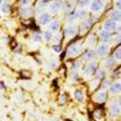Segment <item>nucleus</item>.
I'll list each match as a JSON object with an SVG mask.
<instances>
[{
	"label": "nucleus",
	"mask_w": 121,
	"mask_h": 121,
	"mask_svg": "<svg viewBox=\"0 0 121 121\" xmlns=\"http://www.w3.org/2000/svg\"><path fill=\"white\" fill-rule=\"evenodd\" d=\"M51 1V0H38V10H44L47 5H48V3Z\"/></svg>",
	"instance_id": "26"
},
{
	"label": "nucleus",
	"mask_w": 121,
	"mask_h": 121,
	"mask_svg": "<svg viewBox=\"0 0 121 121\" xmlns=\"http://www.w3.org/2000/svg\"><path fill=\"white\" fill-rule=\"evenodd\" d=\"M74 98L78 100V102H84V99H85V93H84V91L82 90H75L74 91Z\"/></svg>",
	"instance_id": "21"
},
{
	"label": "nucleus",
	"mask_w": 121,
	"mask_h": 121,
	"mask_svg": "<svg viewBox=\"0 0 121 121\" xmlns=\"http://www.w3.org/2000/svg\"><path fill=\"white\" fill-rule=\"evenodd\" d=\"M120 18H121V13H120V10H113L112 12L109 13V19L119 23L120 22Z\"/></svg>",
	"instance_id": "17"
},
{
	"label": "nucleus",
	"mask_w": 121,
	"mask_h": 121,
	"mask_svg": "<svg viewBox=\"0 0 121 121\" xmlns=\"http://www.w3.org/2000/svg\"><path fill=\"white\" fill-rule=\"evenodd\" d=\"M0 12H1L3 15H9L11 13V5H10V3H3L1 5H0Z\"/></svg>",
	"instance_id": "19"
},
{
	"label": "nucleus",
	"mask_w": 121,
	"mask_h": 121,
	"mask_svg": "<svg viewBox=\"0 0 121 121\" xmlns=\"http://www.w3.org/2000/svg\"><path fill=\"white\" fill-rule=\"evenodd\" d=\"M116 1H117V0H116Z\"/></svg>",
	"instance_id": "42"
},
{
	"label": "nucleus",
	"mask_w": 121,
	"mask_h": 121,
	"mask_svg": "<svg viewBox=\"0 0 121 121\" xmlns=\"http://www.w3.org/2000/svg\"><path fill=\"white\" fill-rule=\"evenodd\" d=\"M120 56H121V51H120V45H119V46H117V48H116V52H115V56L113 55V57L115 58V60H116V62H120V58H121Z\"/></svg>",
	"instance_id": "33"
},
{
	"label": "nucleus",
	"mask_w": 121,
	"mask_h": 121,
	"mask_svg": "<svg viewBox=\"0 0 121 121\" xmlns=\"http://www.w3.org/2000/svg\"><path fill=\"white\" fill-rule=\"evenodd\" d=\"M30 3H32V0H19L21 6H30Z\"/></svg>",
	"instance_id": "36"
},
{
	"label": "nucleus",
	"mask_w": 121,
	"mask_h": 121,
	"mask_svg": "<svg viewBox=\"0 0 121 121\" xmlns=\"http://www.w3.org/2000/svg\"><path fill=\"white\" fill-rule=\"evenodd\" d=\"M52 50H53L55 53H60V52L63 51V46L60 45V44H55V45L52 46Z\"/></svg>",
	"instance_id": "28"
},
{
	"label": "nucleus",
	"mask_w": 121,
	"mask_h": 121,
	"mask_svg": "<svg viewBox=\"0 0 121 121\" xmlns=\"http://www.w3.org/2000/svg\"><path fill=\"white\" fill-rule=\"evenodd\" d=\"M79 80V73H78V70H73L72 73H70L69 75V81L70 82H76Z\"/></svg>",
	"instance_id": "25"
},
{
	"label": "nucleus",
	"mask_w": 121,
	"mask_h": 121,
	"mask_svg": "<svg viewBox=\"0 0 121 121\" xmlns=\"http://www.w3.org/2000/svg\"><path fill=\"white\" fill-rule=\"evenodd\" d=\"M63 6H64L63 0H53V1L50 4V6H48V12L51 15H56L63 9Z\"/></svg>",
	"instance_id": "4"
},
{
	"label": "nucleus",
	"mask_w": 121,
	"mask_h": 121,
	"mask_svg": "<svg viewBox=\"0 0 121 121\" xmlns=\"http://www.w3.org/2000/svg\"><path fill=\"white\" fill-rule=\"evenodd\" d=\"M32 12H33V9L30 6H21V9H19V13H21V16L27 17V18L30 16Z\"/></svg>",
	"instance_id": "18"
},
{
	"label": "nucleus",
	"mask_w": 121,
	"mask_h": 121,
	"mask_svg": "<svg viewBox=\"0 0 121 121\" xmlns=\"http://www.w3.org/2000/svg\"><path fill=\"white\" fill-rule=\"evenodd\" d=\"M48 26H50V30H51L52 33H58L59 29H60V22H59V19H52Z\"/></svg>",
	"instance_id": "15"
},
{
	"label": "nucleus",
	"mask_w": 121,
	"mask_h": 121,
	"mask_svg": "<svg viewBox=\"0 0 121 121\" xmlns=\"http://www.w3.org/2000/svg\"><path fill=\"white\" fill-rule=\"evenodd\" d=\"M113 38V34L110 33V32H105V30H102V32L99 33V39H100V41L102 43H110V40H112Z\"/></svg>",
	"instance_id": "12"
},
{
	"label": "nucleus",
	"mask_w": 121,
	"mask_h": 121,
	"mask_svg": "<svg viewBox=\"0 0 121 121\" xmlns=\"http://www.w3.org/2000/svg\"><path fill=\"white\" fill-rule=\"evenodd\" d=\"M78 18L79 19H85L86 17H87V11L85 9H80V10H78Z\"/></svg>",
	"instance_id": "27"
},
{
	"label": "nucleus",
	"mask_w": 121,
	"mask_h": 121,
	"mask_svg": "<svg viewBox=\"0 0 121 121\" xmlns=\"http://www.w3.org/2000/svg\"><path fill=\"white\" fill-rule=\"evenodd\" d=\"M96 19H97V18L93 17V16H90V17L82 19V22L80 23V27L78 28V32H80V33H86L87 30H90L91 28H92V26L96 23Z\"/></svg>",
	"instance_id": "1"
},
{
	"label": "nucleus",
	"mask_w": 121,
	"mask_h": 121,
	"mask_svg": "<svg viewBox=\"0 0 121 121\" xmlns=\"http://www.w3.org/2000/svg\"><path fill=\"white\" fill-rule=\"evenodd\" d=\"M116 44H117V46L120 45V33H117V35H116Z\"/></svg>",
	"instance_id": "38"
},
{
	"label": "nucleus",
	"mask_w": 121,
	"mask_h": 121,
	"mask_svg": "<svg viewBox=\"0 0 121 121\" xmlns=\"http://www.w3.org/2000/svg\"><path fill=\"white\" fill-rule=\"evenodd\" d=\"M3 90H5V84L3 81H0V91H3Z\"/></svg>",
	"instance_id": "39"
},
{
	"label": "nucleus",
	"mask_w": 121,
	"mask_h": 121,
	"mask_svg": "<svg viewBox=\"0 0 121 121\" xmlns=\"http://www.w3.org/2000/svg\"><path fill=\"white\" fill-rule=\"evenodd\" d=\"M32 39H33V41H35V43H43V41H44L43 34L40 33V32H35V33L32 35Z\"/></svg>",
	"instance_id": "24"
},
{
	"label": "nucleus",
	"mask_w": 121,
	"mask_h": 121,
	"mask_svg": "<svg viewBox=\"0 0 121 121\" xmlns=\"http://www.w3.org/2000/svg\"><path fill=\"white\" fill-rule=\"evenodd\" d=\"M115 63H116V60L113 56H109L104 59V67L105 68H113L115 65Z\"/></svg>",
	"instance_id": "22"
},
{
	"label": "nucleus",
	"mask_w": 121,
	"mask_h": 121,
	"mask_svg": "<svg viewBox=\"0 0 121 121\" xmlns=\"http://www.w3.org/2000/svg\"><path fill=\"white\" fill-rule=\"evenodd\" d=\"M108 90L110 91V93H113V95H117V93H120V90H121V84H120V81L112 82Z\"/></svg>",
	"instance_id": "14"
},
{
	"label": "nucleus",
	"mask_w": 121,
	"mask_h": 121,
	"mask_svg": "<svg viewBox=\"0 0 121 121\" xmlns=\"http://www.w3.org/2000/svg\"><path fill=\"white\" fill-rule=\"evenodd\" d=\"M109 113H110V116L112 117H117L121 113V110H120V103L116 102L114 104H112V107H110L109 109Z\"/></svg>",
	"instance_id": "10"
},
{
	"label": "nucleus",
	"mask_w": 121,
	"mask_h": 121,
	"mask_svg": "<svg viewBox=\"0 0 121 121\" xmlns=\"http://www.w3.org/2000/svg\"><path fill=\"white\" fill-rule=\"evenodd\" d=\"M105 74H107V72H105L104 68H97L96 73H95V79L98 80V81H102L105 78Z\"/></svg>",
	"instance_id": "16"
},
{
	"label": "nucleus",
	"mask_w": 121,
	"mask_h": 121,
	"mask_svg": "<svg viewBox=\"0 0 121 121\" xmlns=\"http://www.w3.org/2000/svg\"><path fill=\"white\" fill-rule=\"evenodd\" d=\"M109 52V45L105 44V43H100L98 46H97V50H96V55L99 56V57H105Z\"/></svg>",
	"instance_id": "7"
},
{
	"label": "nucleus",
	"mask_w": 121,
	"mask_h": 121,
	"mask_svg": "<svg viewBox=\"0 0 121 121\" xmlns=\"http://www.w3.org/2000/svg\"><path fill=\"white\" fill-rule=\"evenodd\" d=\"M97 68H98V64H97L96 60H90V62H87L86 65H85L84 69H82L84 76H88V75L95 74L96 70H97Z\"/></svg>",
	"instance_id": "2"
},
{
	"label": "nucleus",
	"mask_w": 121,
	"mask_h": 121,
	"mask_svg": "<svg viewBox=\"0 0 121 121\" xmlns=\"http://www.w3.org/2000/svg\"><path fill=\"white\" fill-rule=\"evenodd\" d=\"M91 1H92V0H79V5L81 6V9H84V7L87 6Z\"/></svg>",
	"instance_id": "34"
},
{
	"label": "nucleus",
	"mask_w": 121,
	"mask_h": 121,
	"mask_svg": "<svg viewBox=\"0 0 121 121\" xmlns=\"http://www.w3.org/2000/svg\"><path fill=\"white\" fill-rule=\"evenodd\" d=\"M13 51H15V53H21V52H22V48H21V47H16Z\"/></svg>",
	"instance_id": "37"
},
{
	"label": "nucleus",
	"mask_w": 121,
	"mask_h": 121,
	"mask_svg": "<svg viewBox=\"0 0 121 121\" xmlns=\"http://www.w3.org/2000/svg\"><path fill=\"white\" fill-rule=\"evenodd\" d=\"M65 17L69 22H74L75 19H79L78 18V12H76V10H70V11L65 12Z\"/></svg>",
	"instance_id": "20"
},
{
	"label": "nucleus",
	"mask_w": 121,
	"mask_h": 121,
	"mask_svg": "<svg viewBox=\"0 0 121 121\" xmlns=\"http://www.w3.org/2000/svg\"><path fill=\"white\" fill-rule=\"evenodd\" d=\"M107 99H108V92L105 90L98 91V92L93 96V100L96 103H104Z\"/></svg>",
	"instance_id": "8"
},
{
	"label": "nucleus",
	"mask_w": 121,
	"mask_h": 121,
	"mask_svg": "<svg viewBox=\"0 0 121 121\" xmlns=\"http://www.w3.org/2000/svg\"><path fill=\"white\" fill-rule=\"evenodd\" d=\"M112 81H109V80H102V85H100V90H108Z\"/></svg>",
	"instance_id": "31"
},
{
	"label": "nucleus",
	"mask_w": 121,
	"mask_h": 121,
	"mask_svg": "<svg viewBox=\"0 0 121 121\" xmlns=\"http://www.w3.org/2000/svg\"><path fill=\"white\" fill-rule=\"evenodd\" d=\"M78 34V27H75L74 24L69 23L64 27V36L65 38H73Z\"/></svg>",
	"instance_id": "6"
},
{
	"label": "nucleus",
	"mask_w": 121,
	"mask_h": 121,
	"mask_svg": "<svg viewBox=\"0 0 121 121\" xmlns=\"http://www.w3.org/2000/svg\"><path fill=\"white\" fill-rule=\"evenodd\" d=\"M90 4H91V10H92L93 12H99L104 6L102 0H92Z\"/></svg>",
	"instance_id": "11"
},
{
	"label": "nucleus",
	"mask_w": 121,
	"mask_h": 121,
	"mask_svg": "<svg viewBox=\"0 0 121 121\" xmlns=\"http://www.w3.org/2000/svg\"><path fill=\"white\" fill-rule=\"evenodd\" d=\"M48 67L51 69H56V67H57V59H50Z\"/></svg>",
	"instance_id": "35"
},
{
	"label": "nucleus",
	"mask_w": 121,
	"mask_h": 121,
	"mask_svg": "<svg viewBox=\"0 0 121 121\" xmlns=\"http://www.w3.org/2000/svg\"><path fill=\"white\" fill-rule=\"evenodd\" d=\"M96 40H97V38H96V35L95 34H91L90 36H88V39H87V44H88V46H93L95 44H96Z\"/></svg>",
	"instance_id": "29"
},
{
	"label": "nucleus",
	"mask_w": 121,
	"mask_h": 121,
	"mask_svg": "<svg viewBox=\"0 0 121 121\" xmlns=\"http://www.w3.org/2000/svg\"><path fill=\"white\" fill-rule=\"evenodd\" d=\"M4 1H5V3H9V1H11V0H4Z\"/></svg>",
	"instance_id": "41"
},
{
	"label": "nucleus",
	"mask_w": 121,
	"mask_h": 121,
	"mask_svg": "<svg viewBox=\"0 0 121 121\" xmlns=\"http://www.w3.org/2000/svg\"><path fill=\"white\" fill-rule=\"evenodd\" d=\"M82 52V45L80 44H72L67 50V56L68 57H78Z\"/></svg>",
	"instance_id": "3"
},
{
	"label": "nucleus",
	"mask_w": 121,
	"mask_h": 121,
	"mask_svg": "<svg viewBox=\"0 0 121 121\" xmlns=\"http://www.w3.org/2000/svg\"><path fill=\"white\" fill-rule=\"evenodd\" d=\"M116 28H117V23L112 21V19H107L103 24V30H105V32H110V33L115 32Z\"/></svg>",
	"instance_id": "9"
},
{
	"label": "nucleus",
	"mask_w": 121,
	"mask_h": 121,
	"mask_svg": "<svg viewBox=\"0 0 121 121\" xmlns=\"http://www.w3.org/2000/svg\"><path fill=\"white\" fill-rule=\"evenodd\" d=\"M67 99H68V96H67L65 93L60 95V97H59V100H58V104H59V105H64V104L67 103Z\"/></svg>",
	"instance_id": "30"
},
{
	"label": "nucleus",
	"mask_w": 121,
	"mask_h": 121,
	"mask_svg": "<svg viewBox=\"0 0 121 121\" xmlns=\"http://www.w3.org/2000/svg\"><path fill=\"white\" fill-rule=\"evenodd\" d=\"M38 21H39V24L40 26H47L50 24V22L52 21V15L50 13V12H41L39 15V18H38Z\"/></svg>",
	"instance_id": "5"
},
{
	"label": "nucleus",
	"mask_w": 121,
	"mask_h": 121,
	"mask_svg": "<svg viewBox=\"0 0 121 121\" xmlns=\"http://www.w3.org/2000/svg\"><path fill=\"white\" fill-rule=\"evenodd\" d=\"M120 3H121L120 0H117V1H116V4H115L116 5V10H120V7H121V4Z\"/></svg>",
	"instance_id": "40"
},
{
	"label": "nucleus",
	"mask_w": 121,
	"mask_h": 121,
	"mask_svg": "<svg viewBox=\"0 0 121 121\" xmlns=\"http://www.w3.org/2000/svg\"><path fill=\"white\" fill-rule=\"evenodd\" d=\"M112 78L115 79V80L120 79V68H116L115 70H113V72H112Z\"/></svg>",
	"instance_id": "32"
},
{
	"label": "nucleus",
	"mask_w": 121,
	"mask_h": 121,
	"mask_svg": "<svg viewBox=\"0 0 121 121\" xmlns=\"http://www.w3.org/2000/svg\"><path fill=\"white\" fill-rule=\"evenodd\" d=\"M96 57H97V55H96V51H95L93 48L87 50V51L84 53V59L86 60V62H90V60H95Z\"/></svg>",
	"instance_id": "13"
},
{
	"label": "nucleus",
	"mask_w": 121,
	"mask_h": 121,
	"mask_svg": "<svg viewBox=\"0 0 121 121\" xmlns=\"http://www.w3.org/2000/svg\"><path fill=\"white\" fill-rule=\"evenodd\" d=\"M43 34V39L45 40L46 43H48V41H51V40L53 39V33L51 32L50 29H47V30H45L44 33H41Z\"/></svg>",
	"instance_id": "23"
}]
</instances>
